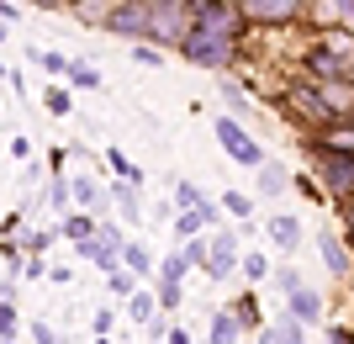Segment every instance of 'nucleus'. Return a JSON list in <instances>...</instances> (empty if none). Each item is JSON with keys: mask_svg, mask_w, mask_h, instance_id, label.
<instances>
[{"mask_svg": "<svg viewBox=\"0 0 354 344\" xmlns=\"http://www.w3.org/2000/svg\"><path fill=\"white\" fill-rule=\"evenodd\" d=\"M191 32V0H143V43L180 48Z\"/></svg>", "mask_w": 354, "mask_h": 344, "instance_id": "f257e3e1", "label": "nucleus"}, {"mask_svg": "<svg viewBox=\"0 0 354 344\" xmlns=\"http://www.w3.org/2000/svg\"><path fill=\"white\" fill-rule=\"evenodd\" d=\"M307 64H312L323 80L354 75V37H349V32H328V37H317V48L307 53Z\"/></svg>", "mask_w": 354, "mask_h": 344, "instance_id": "f03ea898", "label": "nucleus"}, {"mask_svg": "<svg viewBox=\"0 0 354 344\" xmlns=\"http://www.w3.org/2000/svg\"><path fill=\"white\" fill-rule=\"evenodd\" d=\"M122 244H127V239H122V228L111 223V217H101L90 239H80V244H74V255H80V260H90L95 270H106V275H111V270L122 265Z\"/></svg>", "mask_w": 354, "mask_h": 344, "instance_id": "7ed1b4c3", "label": "nucleus"}, {"mask_svg": "<svg viewBox=\"0 0 354 344\" xmlns=\"http://www.w3.org/2000/svg\"><path fill=\"white\" fill-rule=\"evenodd\" d=\"M191 32H207V37H227V43H238L243 11H238V6H222V0H191Z\"/></svg>", "mask_w": 354, "mask_h": 344, "instance_id": "20e7f679", "label": "nucleus"}, {"mask_svg": "<svg viewBox=\"0 0 354 344\" xmlns=\"http://www.w3.org/2000/svg\"><path fill=\"white\" fill-rule=\"evenodd\" d=\"M217 143H222V154H227L233 165H243V170H259V165H265V149L243 133V122H238V117H217Z\"/></svg>", "mask_w": 354, "mask_h": 344, "instance_id": "39448f33", "label": "nucleus"}, {"mask_svg": "<svg viewBox=\"0 0 354 344\" xmlns=\"http://www.w3.org/2000/svg\"><path fill=\"white\" fill-rule=\"evenodd\" d=\"M180 53H185L191 64H201V69H227V64L238 59V43H227V37H207V32H185Z\"/></svg>", "mask_w": 354, "mask_h": 344, "instance_id": "423d86ee", "label": "nucleus"}, {"mask_svg": "<svg viewBox=\"0 0 354 344\" xmlns=\"http://www.w3.org/2000/svg\"><path fill=\"white\" fill-rule=\"evenodd\" d=\"M317 175H323V191L339 196V201H354V154H317Z\"/></svg>", "mask_w": 354, "mask_h": 344, "instance_id": "0eeeda50", "label": "nucleus"}, {"mask_svg": "<svg viewBox=\"0 0 354 344\" xmlns=\"http://www.w3.org/2000/svg\"><path fill=\"white\" fill-rule=\"evenodd\" d=\"M238 233H227V228H212L207 233V275L212 281H227V275H233L238 270Z\"/></svg>", "mask_w": 354, "mask_h": 344, "instance_id": "6e6552de", "label": "nucleus"}, {"mask_svg": "<svg viewBox=\"0 0 354 344\" xmlns=\"http://www.w3.org/2000/svg\"><path fill=\"white\" fill-rule=\"evenodd\" d=\"M101 27L143 43V0H111V6L101 11Z\"/></svg>", "mask_w": 354, "mask_h": 344, "instance_id": "1a4fd4ad", "label": "nucleus"}, {"mask_svg": "<svg viewBox=\"0 0 354 344\" xmlns=\"http://www.w3.org/2000/svg\"><path fill=\"white\" fill-rule=\"evenodd\" d=\"M238 11H243V21L281 27V21H296V16H301V0H243Z\"/></svg>", "mask_w": 354, "mask_h": 344, "instance_id": "9d476101", "label": "nucleus"}, {"mask_svg": "<svg viewBox=\"0 0 354 344\" xmlns=\"http://www.w3.org/2000/svg\"><path fill=\"white\" fill-rule=\"evenodd\" d=\"M317 255H323V270L328 275H354V255H349V244L344 239H333V228H323V233H317Z\"/></svg>", "mask_w": 354, "mask_h": 344, "instance_id": "9b49d317", "label": "nucleus"}, {"mask_svg": "<svg viewBox=\"0 0 354 344\" xmlns=\"http://www.w3.org/2000/svg\"><path fill=\"white\" fill-rule=\"evenodd\" d=\"M312 90H317L328 117H354V85L349 80H323V85H312Z\"/></svg>", "mask_w": 354, "mask_h": 344, "instance_id": "f8f14e48", "label": "nucleus"}, {"mask_svg": "<svg viewBox=\"0 0 354 344\" xmlns=\"http://www.w3.org/2000/svg\"><path fill=\"white\" fill-rule=\"evenodd\" d=\"M286 313H291L301 329H312V323H323V297H317L312 286H301V291H291V297H286Z\"/></svg>", "mask_w": 354, "mask_h": 344, "instance_id": "ddd939ff", "label": "nucleus"}, {"mask_svg": "<svg viewBox=\"0 0 354 344\" xmlns=\"http://www.w3.org/2000/svg\"><path fill=\"white\" fill-rule=\"evenodd\" d=\"M265 228H270V244H275V249L296 255V244H301V223H296L291 212H275V217H265Z\"/></svg>", "mask_w": 354, "mask_h": 344, "instance_id": "4468645a", "label": "nucleus"}, {"mask_svg": "<svg viewBox=\"0 0 354 344\" xmlns=\"http://www.w3.org/2000/svg\"><path fill=\"white\" fill-rule=\"evenodd\" d=\"M259 344H307V329H301L291 313H281L270 329H259Z\"/></svg>", "mask_w": 354, "mask_h": 344, "instance_id": "2eb2a0df", "label": "nucleus"}, {"mask_svg": "<svg viewBox=\"0 0 354 344\" xmlns=\"http://www.w3.org/2000/svg\"><path fill=\"white\" fill-rule=\"evenodd\" d=\"M122 270H133L138 281H148V275H159V260L148 255L143 244H133V239H127V244H122Z\"/></svg>", "mask_w": 354, "mask_h": 344, "instance_id": "dca6fc26", "label": "nucleus"}, {"mask_svg": "<svg viewBox=\"0 0 354 344\" xmlns=\"http://www.w3.org/2000/svg\"><path fill=\"white\" fill-rule=\"evenodd\" d=\"M111 207L122 212V223H143V201H138V191L122 185V180H111Z\"/></svg>", "mask_w": 354, "mask_h": 344, "instance_id": "f3484780", "label": "nucleus"}, {"mask_svg": "<svg viewBox=\"0 0 354 344\" xmlns=\"http://www.w3.org/2000/svg\"><path fill=\"white\" fill-rule=\"evenodd\" d=\"M238 339H243L238 318L227 313V307H217V313H212V329H207V344H238Z\"/></svg>", "mask_w": 354, "mask_h": 344, "instance_id": "a211bd4d", "label": "nucleus"}, {"mask_svg": "<svg viewBox=\"0 0 354 344\" xmlns=\"http://www.w3.org/2000/svg\"><path fill=\"white\" fill-rule=\"evenodd\" d=\"M122 307H127V318H133L138 329H148V323L159 318V302H153V291H143V286H138V291H133L127 302H122Z\"/></svg>", "mask_w": 354, "mask_h": 344, "instance_id": "6ab92c4d", "label": "nucleus"}, {"mask_svg": "<svg viewBox=\"0 0 354 344\" xmlns=\"http://www.w3.org/2000/svg\"><path fill=\"white\" fill-rule=\"evenodd\" d=\"M90 233H95V217H90V212H64L59 217V239L80 244V239H90Z\"/></svg>", "mask_w": 354, "mask_h": 344, "instance_id": "aec40b11", "label": "nucleus"}, {"mask_svg": "<svg viewBox=\"0 0 354 344\" xmlns=\"http://www.w3.org/2000/svg\"><path fill=\"white\" fill-rule=\"evenodd\" d=\"M106 170H111V175H117L122 185H133V191L143 185V170H138V165H133V159H127L122 149H106Z\"/></svg>", "mask_w": 354, "mask_h": 344, "instance_id": "412c9836", "label": "nucleus"}, {"mask_svg": "<svg viewBox=\"0 0 354 344\" xmlns=\"http://www.w3.org/2000/svg\"><path fill=\"white\" fill-rule=\"evenodd\" d=\"M138 286H143V281H138L133 270H122V265H117V270H111V275H106V291H111V307H122V302L133 297Z\"/></svg>", "mask_w": 354, "mask_h": 344, "instance_id": "4be33fe9", "label": "nucleus"}, {"mask_svg": "<svg viewBox=\"0 0 354 344\" xmlns=\"http://www.w3.org/2000/svg\"><path fill=\"white\" fill-rule=\"evenodd\" d=\"M153 302H159V313H164V318H169V313H180V307H185V286L159 281V286H153Z\"/></svg>", "mask_w": 354, "mask_h": 344, "instance_id": "5701e85b", "label": "nucleus"}, {"mask_svg": "<svg viewBox=\"0 0 354 344\" xmlns=\"http://www.w3.org/2000/svg\"><path fill=\"white\" fill-rule=\"evenodd\" d=\"M69 90H101V69H95V64L69 59Z\"/></svg>", "mask_w": 354, "mask_h": 344, "instance_id": "b1692460", "label": "nucleus"}, {"mask_svg": "<svg viewBox=\"0 0 354 344\" xmlns=\"http://www.w3.org/2000/svg\"><path fill=\"white\" fill-rule=\"evenodd\" d=\"M227 313L238 318V329H259V297H254V286L238 297V307H227Z\"/></svg>", "mask_w": 354, "mask_h": 344, "instance_id": "393cba45", "label": "nucleus"}, {"mask_svg": "<svg viewBox=\"0 0 354 344\" xmlns=\"http://www.w3.org/2000/svg\"><path fill=\"white\" fill-rule=\"evenodd\" d=\"M185 275H191V265H185V255H164L159 260V281H175V286H185Z\"/></svg>", "mask_w": 354, "mask_h": 344, "instance_id": "a878e982", "label": "nucleus"}, {"mask_svg": "<svg viewBox=\"0 0 354 344\" xmlns=\"http://www.w3.org/2000/svg\"><path fill=\"white\" fill-rule=\"evenodd\" d=\"M201 201H207V196L196 191L191 180H180V185H175V196H169V207H175V212H196Z\"/></svg>", "mask_w": 354, "mask_h": 344, "instance_id": "bb28decb", "label": "nucleus"}, {"mask_svg": "<svg viewBox=\"0 0 354 344\" xmlns=\"http://www.w3.org/2000/svg\"><path fill=\"white\" fill-rule=\"evenodd\" d=\"M43 106L53 111V117H69V106H74L69 85H48V90H43Z\"/></svg>", "mask_w": 354, "mask_h": 344, "instance_id": "cd10ccee", "label": "nucleus"}, {"mask_svg": "<svg viewBox=\"0 0 354 344\" xmlns=\"http://www.w3.org/2000/svg\"><path fill=\"white\" fill-rule=\"evenodd\" d=\"M238 270H243V281H265V275H270V260L265 255H259V249H249V255H243V260H238Z\"/></svg>", "mask_w": 354, "mask_h": 344, "instance_id": "c85d7f7f", "label": "nucleus"}, {"mask_svg": "<svg viewBox=\"0 0 354 344\" xmlns=\"http://www.w3.org/2000/svg\"><path fill=\"white\" fill-rule=\"evenodd\" d=\"M259 191H265V196H281L286 191V170L265 159V165H259Z\"/></svg>", "mask_w": 354, "mask_h": 344, "instance_id": "c756f323", "label": "nucleus"}, {"mask_svg": "<svg viewBox=\"0 0 354 344\" xmlns=\"http://www.w3.org/2000/svg\"><path fill=\"white\" fill-rule=\"evenodd\" d=\"M217 207L227 212V217H243V223H249V217H254V201H249V196H243V191H227V196H222V201H217Z\"/></svg>", "mask_w": 354, "mask_h": 344, "instance_id": "7c9ffc66", "label": "nucleus"}, {"mask_svg": "<svg viewBox=\"0 0 354 344\" xmlns=\"http://www.w3.org/2000/svg\"><path fill=\"white\" fill-rule=\"evenodd\" d=\"M291 101L307 111V117H317V122H328V111H323V101H317V90H307V85H296L291 90Z\"/></svg>", "mask_w": 354, "mask_h": 344, "instance_id": "2f4dec72", "label": "nucleus"}, {"mask_svg": "<svg viewBox=\"0 0 354 344\" xmlns=\"http://www.w3.org/2000/svg\"><path fill=\"white\" fill-rule=\"evenodd\" d=\"M43 196H48V207H53V212H69V175H53Z\"/></svg>", "mask_w": 354, "mask_h": 344, "instance_id": "473e14b6", "label": "nucleus"}, {"mask_svg": "<svg viewBox=\"0 0 354 344\" xmlns=\"http://www.w3.org/2000/svg\"><path fill=\"white\" fill-rule=\"evenodd\" d=\"M270 275H275V286H281L286 297H291V291H301V286H307V281H301V270H296V265H270Z\"/></svg>", "mask_w": 354, "mask_h": 344, "instance_id": "72a5a7b5", "label": "nucleus"}, {"mask_svg": "<svg viewBox=\"0 0 354 344\" xmlns=\"http://www.w3.org/2000/svg\"><path fill=\"white\" fill-rule=\"evenodd\" d=\"M27 53L43 64L48 75H69V59H64V53H53V48H27Z\"/></svg>", "mask_w": 354, "mask_h": 344, "instance_id": "f704fd0d", "label": "nucleus"}, {"mask_svg": "<svg viewBox=\"0 0 354 344\" xmlns=\"http://www.w3.org/2000/svg\"><path fill=\"white\" fill-rule=\"evenodd\" d=\"M180 255H185V265H191V270H207V239H191Z\"/></svg>", "mask_w": 354, "mask_h": 344, "instance_id": "c9c22d12", "label": "nucleus"}, {"mask_svg": "<svg viewBox=\"0 0 354 344\" xmlns=\"http://www.w3.org/2000/svg\"><path fill=\"white\" fill-rule=\"evenodd\" d=\"M222 101H227V117H243V111H249V96H243L238 85H227V90H222Z\"/></svg>", "mask_w": 354, "mask_h": 344, "instance_id": "e433bc0d", "label": "nucleus"}, {"mask_svg": "<svg viewBox=\"0 0 354 344\" xmlns=\"http://www.w3.org/2000/svg\"><path fill=\"white\" fill-rule=\"evenodd\" d=\"M16 302H0V339H16Z\"/></svg>", "mask_w": 354, "mask_h": 344, "instance_id": "4c0bfd02", "label": "nucleus"}, {"mask_svg": "<svg viewBox=\"0 0 354 344\" xmlns=\"http://www.w3.org/2000/svg\"><path fill=\"white\" fill-rule=\"evenodd\" d=\"M27 334H32V344H64V339H59V329H53V323H43V318H37Z\"/></svg>", "mask_w": 354, "mask_h": 344, "instance_id": "58836bf2", "label": "nucleus"}, {"mask_svg": "<svg viewBox=\"0 0 354 344\" xmlns=\"http://www.w3.org/2000/svg\"><path fill=\"white\" fill-rule=\"evenodd\" d=\"M133 59H138V64H148V69H159V64H164V53H159L153 43H138V48H133Z\"/></svg>", "mask_w": 354, "mask_h": 344, "instance_id": "ea45409f", "label": "nucleus"}, {"mask_svg": "<svg viewBox=\"0 0 354 344\" xmlns=\"http://www.w3.org/2000/svg\"><path fill=\"white\" fill-rule=\"evenodd\" d=\"M111 323H117V307H101V313H95V323H90V329H95V339H101V334H111Z\"/></svg>", "mask_w": 354, "mask_h": 344, "instance_id": "a19ab883", "label": "nucleus"}, {"mask_svg": "<svg viewBox=\"0 0 354 344\" xmlns=\"http://www.w3.org/2000/svg\"><path fill=\"white\" fill-rule=\"evenodd\" d=\"M164 344H196L191 329H180V323H169V334H164Z\"/></svg>", "mask_w": 354, "mask_h": 344, "instance_id": "79ce46f5", "label": "nucleus"}, {"mask_svg": "<svg viewBox=\"0 0 354 344\" xmlns=\"http://www.w3.org/2000/svg\"><path fill=\"white\" fill-rule=\"evenodd\" d=\"M16 16H21V6H16V0H0V27H11Z\"/></svg>", "mask_w": 354, "mask_h": 344, "instance_id": "37998d69", "label": "nucleus"}, {"mask_svg": "<svg viewBox=\"0 0 354 344\" xmlns=\"http://www.w3.org/2000/svg\"><path fill=\"white\" fill-rule=\"evenodd\" d=\"M0 302H16V281H11V275L0 281Z\"/></svg>", "mask_w": 354, "mask_h": 344, "instance_id": "c03bdc74", "label": "nucleus"}, {"mask_svg": "<svg viewBox=\"0 0 354 344\" xmlns=\"http://www.w3.org/2000/svg\"><path fill=\"white\" fill-rule=\"evenodd\" d=\"M27 6H48V11H53V6H64V0H27Z\"/></svg>", "mask_w": 354, "mask_h": 344, "instance_id": "a18cd8bd", "label": "nucleus"}, {"mask_svg": "<svg viewBox=\"0 0 354 344\" xmlns=\"http://www.w3.org/2000/svg\"><path fill=\"white\" fill-rule=\"evenodd\" d=\"M90 344H117V339H111V334H101V339H90Z\"/></svg>", "mask_w": 354, "mask_h": 344, "instance_id": "49530a36", "label": "nucleus"}, {"mask_svg": "<svg viewBox=\"0 0 354 344\" xmlns=\"http://www.w3.org/2000/svg\"><path fill=\"white\" fill-rule=\"evenodd\" d=\"M0 80H11V69H6V59H0Z\"/></svg>", "mask_w": 354, "mask_h": 344, "instance_id": "de8ad7c7", "label": "nucleus"}, {"mask_svg": "<svg viewBox=\"0 0 354 344\" xmlns=\"http://www.w3.org/2000/svg\"><path fill=\"white\" fill-rule=\"evenodd\" d=\"M222 6H243V0H222Z\"/></svg>", "mask_w": 354, "mask_h": 344, "instance_id": "09e8293b", "label": "nucleus"}, {"mask_svg": "<svg viewBox=\"0 0 354 344\" xmlns=\"http://www.w3.org/2000/svg\"><path fill=\"white\" fill-rule=\"evenodd\" d=\"M0 48H6V27H0Z\"/></svg>", "mask_w": 354, "mask_h": 344, "instance_id": "8fccbe9b", "label": "nucleus"}, {"mask_svg": "<svg viewBox=\"0 0 354 344\" xmlns=\"http://www.w3.org/2000/svg\"><path fill=\"white\" fill-rule=\"evenodd\" d=\"M0 344H16V339H0Z\"/></svg>", "mask_w": 354, "mask_h": 344, "instance_id": "3c124183", "label": "nucleus"}]
</instances>
